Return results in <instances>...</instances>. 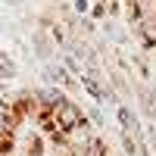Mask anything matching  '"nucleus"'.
<instances>
[{
  "instance_id": "10",
  "label": "nucleus",
  "mask_w": 156,
  "mask_h": 156,
  "mask_svg": "<svg viewBox=\"0 0 156 156\" xmlns=\"http://www.w3.org/2000/svg\"><path fill=\"white\" fill-rule=\"evenodd\" d=\"M128 3H131V0H128Z\"/></svg>"
},
{
  "instance_id": "6",
  "label": "nucleus",
  "mask_w": 156,
  "mask_h": 156,
  "mask_svg": "<svg viewBox=\"0 0 156 156\" xmlns=\"http://www.w3.org/2000/svg\"><path fill=\"white\" fill-rule=\"evenodd\" d=\"M44 41H47L44 34H34V50H37V56H41V59L50 56V44H44Z\"/></svg>"
},
{
  "instance_id": "8",
  "label": "nucleus",
  "mask_w": 156,
  "mask_h": 156,
  "mask_svg": "<svg viewBox=\"0 0 156 156\" xmlns=\"http://www.w3.org/2000/svg\"><path fill=\"white\" fill-rule=\"evenodd\" d=\"M72 9H78V12H84V9H90V3H87V0H72Z\"/></svg>"
},
{
  "instance_id": "4",
  "label": "nucleus",
  "mask_w": 156,
  "mask_h": 156,
  "mask_svg": "<svg viewBox=\"0 0 156 156\" xmlns=\"http://www.w3.org/2000/svg\"><path fill=\"white\" fill-rule=\"evenodd\" d=\"M134 31H137V41L144 44V50L156 47V16L153 19H137L134 22Z\"/></svg>"
},
{
  "instance_id": "3",
  "label": "nucleus",
  "mask_w": 156,
  "mask_h": 156,
  "mask_svg": "<svg viewBox=\"0 0 156 156\" xmlns=\"http://www.w3.org/2000/svg\"><path fill=\"white\" fill-rule=\"evenodd\" d=\"M19 156H47V140L37 131H28L19 144Z\"/></svg>"
},
{
  "instance_id": "2",
  "label": "nucleus",
  "mask_w": 156,
  "mask_h": 156,
  "mask_svg": "<svg viewBox=\"0 0 156 156\" xmlns=\"http://www.w3.org/2000/svg\"><path fill=\"white\" fill-rule=\"evenodd\" d=\"M94 128H90V122L84 119L81 125H75V128H69L66 134H62V147L69 150V156H78V153H84L90 144H94Z\"/></svg>"
},
{
  "instance_id": "5",
  "label": "nucleus",
  "mask_w": 156,
  "mask_h": 156,
  "mask_svg": "<svg viewBox=\"0 0 156 156\" xmlns=\"http://www.w3.org/2000/svg\"><path fill=\"white\" fill-rule=\"evenodd\" d=\"M119 125L128 131V137H131V134H140V122L131 115V109H125V106H119Z\"/></svg>"
},
{
  "instance_id": "1",
  "label": "nucleus",
  "mask_w": 156,
  "mask_h": 156,
  "mask_svg": "<svg viewBox=\"0 0 156 156\" xmlns=\"http://www.w3.org/2000/svg\"><path fill=\"white\" fill-rule=\"evenodd\" d=\"M47 122H50V128H53V131L62 137L69 128H75V125H81V122H84V109L78 106L72 97L59 94L53 103H50V109H47Z\"/></svg>"
},
{
  "instance_id": "7",
  "label": "nucleus",
  "mask_w": 156,
  "mask_h": 156,
  "mask_svg": "<svg viewBox=\"0 0 156 156\" xmlns=\"http://www.w3.org/2000/svg\"><path fill=\"white\" fill-rule=\"evenodd\" d=\"M0 78H16V66L12 62H0Z\"/></svg>"
},
{
  "instance_id": "9",
  "label": "nucleus",
  "mask_w": 156,
  "mask_h": 156,
  "mask_svg": "<svg viewBox=\"0 0 156 156\" xmlns=\"http://www.w3.org/2000/svg\"><path fill=\"white\" fill-rule=\"evenodd\" d=\"M87 3H109V0H87Z\"/></svg>"
}]
</instances>
